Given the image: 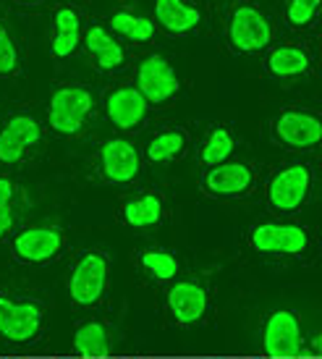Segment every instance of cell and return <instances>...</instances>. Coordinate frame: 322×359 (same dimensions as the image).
Returning a JSON list of instances; mask_svg holds the SVG:
<instances>
[{"instance_id": "1", "label": "cell", "mask_w": 322, "mask_h": 359, "mask_svg": "<svg viewBox=\"0 0 322 359\" xmlns=\"http://www.w3.org/2000/svg\"><path fill=\"white\" fill-rule=\"evenodd\" d=\"M92 108H94V97L87 87L79 84H63L52 92L50 108H48V121L50 129H55L63 137L79 134L84 121L90 118Z\"/></svg>"}, {"instance_id": "2", "label": "cell", "mask_w": 322, "mask_h": 359, "mask_svg": "<svg viewBox=\"0 0 322 359\" xmlns=\"http://www.w3.org/2000/svg\"><path fill=\"white\" fill-rule=\"evenodd\" d=\"M108 257L102 252H84L69 276V294L74 304H97L108 286Z\"/></svg>"}, {"instance_id": "3", "label": "cell", "mask_w": 322, "mask_h": 359, "mask_svg": "<svg viewBox=\"0 0 322 359\" xmlns=\"http://www.w3.org/2000/svg\"><path fill=\"white\" fill-rule=\"evenodd\" d=\"M228 40H231V45L239 53L265 50L272 40V27L267 16L254 8V6H239L231 13Z\"/></svg>"}, {"instance_id": "4", "label": "cell", "mask_w": 322, "mask_h": 359, "mask_svg": "<svg viewBox=\"0 0 322 359\" xmlns=\"http://www.w3.org/2000/svg\"><path fill=\"white\" fill-rule=\"evenodd\" d=\"M249 241L262 255H302L309 244V233L296 223L267 220V223L254 226L252 233H249Z\"/></svg>"}, {"instance_id": "5", "label": "cell", "mask_w": 322, "mask_h": 359, "mask_svg": "<svg viewBox=\"0 0 322 359\" xmlns=\"http://www.w3.org/2000/svg\"><path fill=\"white\" fill-rule=\"evenodd\" d=\"M312 189V173L307 165H288L278 170L267 184V202L278 212H293L309 197Z\"/></svg>"}, {"instance_id": "6", "label": "cell", "mask_w": 322, "mask_h": 359, "mask_svg": "<svg viewBox=\"0 0 322 359\" xmlns=\"http://www.w3.org/2000/svg\"><path fill=\"white\" fill-rule=\"evenodd\" d=\"M262 349L272 359L299 357L304 349L302 323L299 318L288 312V309H278L272 312L267 323H265V339H262Z\"/></svg>"}, {"instance_id": "7", "label": "cell", "mask_w": 322, "mask_h": 359, "mask_svg": "<svg viewBox=\"0 0 322 359\" xmlns=\"http://www.w3.org/2000/svg\"><path fill=\"white\" fill-rule=\"evenodd\" d=\"M178 76L162 55H147L136 69V90L147 102H168L178 95Z\"/></svg>"}, {"instance_id": "8", "label": "cell", "mask_w": 322, "mask_h": 359, "mask_svg": "<svg viewBox=\"0 0 322 359\" xmlns=\"http://www.w3.org/2000/svg\"><path fill=\"white\" fill-rule=\"evenodd\" d=\"M63 250V233L55 226H29L13 239V255L21 262H50Z\"/></svg>"}, {"instance_id": "9", "label": "cell", "mask_w": 322, "mask_h": 359, "mask_svg": "<svg viewBox=\"0 0 322 359\" xmlns=\"http://www.w3.org/2000/svg\"><path fill=\"white\" fill-rule=\"evenodd\" d=\"M42 309L34 302H13L0 297V336L8 341H29L40 333Z\"/></svg>"}, {"instance_id": "10", "label": "cell", "mask_w": 322, "mask_h": 359, "mask_svg": "<svg viewBox=\"0 0 322 359\" xmlns=\"http://www.w3.org/2000/svg\"><path fill=\"white\" fill-rule=\"evenodd\" d=\"M100 170L102 176L113 184H129L139 176L141 170V158L136 144L123 137L108 140L100 150Z\"/></svg>"}, {"instance_id": "11", "label": "cell", "mask_w": 322, "mask_h": 359, "mask_svg": "<svg viewBox=\"0 0 322 359\" xmlns=\"http://www.w3.org/2000/svg\"><path fill=\"white\" fill-rule=\"evenodd\" d=\"M275 140L293 150H309L322 140V123L314 113L307 110H286L275 121Z\"/></svg>"}, {"instance_id": "12", "label": "cell", "mask_w": 322, "mask_h": 359, "mask_svg": "<svg viewBox=\"0 0 322 359\" xmlns=\"http://www.w3.org/2000/svg\"><path fill=\"white\" fill-rule=\"evenodd\" d=\"M42 137L40 123L31 116H13L0 129V163H19L29 147H34Z\"/></svg>"}, {"instance_id": "13", "label": "cell", "mask_w": 322, "mask_h": 359, "mask_svg": "<svg viewBox=\"0 0 322 359\" xmlns=\"http://www.w3.org/2000/svg\"><path fill=\"white\" fill-rule=\"evenodd\" d=\"M252 179L254 173L246 163H220L204 173L202 189L210 197H236L252 187Z\"/></svg>"}, {"instance_id": "14", "label": "cell", "mask_w": 322, "mask_h": 359, "mask_svg": "<svg viewBox=\"0 0 322 359\" xmlns=\"http://www.w3.org/2000/svg\"><path fill=\"white\" fill-rule=\"evenodd\" d=\"M105 113L113 121V126L118 129H136L144 116H147V100L139 95L134 84H123L118 90H113L105 100Z\"/></svg>"}, {"instance_id": "15", "label": "cell", "mask_w": 322, "mask_h": 359, "mask_svg": "<svg viewBox=\"0 0 322 359\" xmlns=\"http://www.w3.org/2000/svg\"><path fill=\"white\" fill-rule=\"evenodd\" d=\"M168 312L178 325H194L207 312V291L194 280H181L168 291Z\"/></svg>"}, {"instance_id": "16", "label": "cell", "mask_w": 322, "mask_h": 359, "mask_svg": "<svg viewBox=\"0 0 322 359\" xmlns=\"http://www.w3.org/2000/svg\"><path fill=\"white\" fill-rule=\"evenodd\" d=\"M155 19L171 34H186L197 29L202 16L186 0H155Z\"/></svg>"}, {"instance_id": "17", "label": "cell", "mask_w": 322, "mask_h": 359, "mask_svg": "<svg viewBox=\"0 0 322 359\" xmlns=\"http://www.w3.org/2000/svg\"><path fill=\"white\" fill-rule=\"evenodd\" d=\"M84 45H87V50H90V55L94 58L100 71L118 69L123 63V58H126L121 45L113 40L111 34H108V29H102V27H90L87 34H84Z\"/></svg>"}, {"instance_id": "18", "label": "cell", "mask_w": 322, "mask_h": 359, "mask_svg": "<svg viewBox=\"0 0 322 359\" xmlns=\"http://www.w3.org/2000/svg\"><path fill=\"white\" fill-rule=\"evenodd\" d=\"M81 42V19L69 6L55 11V37H52V55L69 58Z\"/></svg>"}, {"instance_id": "19", "label": "cell", "mask_w": 322, "mask_h": 359, "mask_svg": "<svg viewBox=\"0 0 322 359\" xmlns=\"http://www.w3.org/2000/svg\"><path fill=\"white\" fill-rule=\"evenodd\" d=\"M267 71L281 76V79H293L309 71V55L299 45H281L267 55Z\"/></svg>"}, {"instance_id": "20", "label": "cell", "mask_w": 322, "mask_h": 359, "mask_svg": "<svg viewBox=\"0 0 322 359\" xmlns=\"http://www.w3.org/2000/svg\"><path fill=\"white\" fill-rule=\"evenodd\" d=\"M162 218V200L158 194H141L123 205V220L134 229H152Z\"/></svg>"}, {"instance_id": "21", "label": "cell", "mask_w": 322, "mask_h": 359, "mask_svg": "<svg viewBox=\"0 0 322 359\" xmlns=\"http://www.w3.org/2000/svg\"><path fill=\"white\" fill-rule=\"evenodd\" d=\"M186 134L181 129H165L155 134L147 144V158L152 163H173L186 152Z\"/></svg>"}, {"instance_id": "22", "label": "cell", "mask_w": 322, "mask_h": 359, "mask_svg": "<svg viewBox=\"0 0 322 359\" xmlns=\"http://www.w3.org/2000/svg\"><path fill=\"white\" fill-rule=\"evenodd\" d=\"M74 349L79 351L81 357H108L111 354V339H108L105 325L97 320L84 323L74 336Z\"/></svg>"}, {"instance_id": "23", "label": "cell", "mask_w": 322, "mask_h": 359, "mask_svg": "<svg viewBox=\"0 0 322 359\" xmlns=\"http://www.w3.org/2000/svg\"><path fill=\"white\" fill-rule=\"evenodd\" d=\"M111 27L131 42H150L155 37V24L131 11H115L111 16Z\"/></svg>"}, {"instance_id": "24", "label": "cell", "mask_w": 322, "mask_h": 359, "mask_svg": "<svg viewBox=\"0 0 322 359\" xmlns=\"http://www.w3.org/2000/svg\"><path fill=\"white\" fill-rule=\"evenodd\" d=\"M231 152H233L231 131L218 126V129L210 131V137H207L204 147H202V163H204V165H210V168L212 165H220V163L228 160Z\"/></svg>"}, {"instance_id": "25", "label": "cell", "mask_w": 322, "mask_h": 359, "mask_svg": "<svg viewBox=\"0 0 322 359\" xmlns=\"http://www.w3.org/2000/svg\"><path fill=\"white\" fill-rule=\"evenodd\" d=\"M139 262H141V268L158 280H171V278H176V273H178V259L173 257L171 252L147 250V252H141Z\"/></svg>"}, {"instance_id": "26", "label": "cell", "mask_w": 322, "mask_h": 359, "mask_svg": "<svg viewBox=\"0 0 322 359\" xmlns=\"http://www.w3.org/2000/svg\"><path fill=\"white\" fill-rule=\"evenodd\" d=\"M19 69V48L8 32V27L0 21V76H10Z\"/></svg>"}, {"instance_id": "27", "label": "cell", "mask_w": 322, "mask_h": 359, "mask_svg": "<svg viewBox=\"0 0 322 359\" xmlns=\"http://www.w3.org/2000/svg\"><path fill=\"white\" fill-rule=\"evenodd\" d=\"M317 11H320V0H288L286 19L291 27H307L314 21Z\"/></svg>"}, {"instance_id": "28", "label": "cell", "mask_w": 322, "mask_h": 359, "mask_svg": "<svg viewBox=\"0 0 322 359\" xmlns=\"http://www.w3.org/2000/svg\"><path fill=\"white\" fill-rule=\"evenodd\" d=\"M13 194H16V187L13 181L0 176V239L6 236L13 226Z\"/></svg>"}, {"instance_id": "29", "label": "cell", "mask_w": 322, "mask_h": 359, "mask_svg": "<svg viewBox=\"0 0 322 359\" xmlns=\"http://www.w3.org/2000/svg\"><path fill=\"white\" fill-rule=\"evenodd\" d=\"M24 3H34V0H24Z\"/></svg>"}, {"instance_id": "30", "label": "cell", "mask_w": 322, "mask_h": 359, "mask_svg": "<svg viewBox=\"0 0 322 359\" xmlns=\"http://www.w3.org/2000/svg\"><path fill=\"white\" fill-rule=\"evenodd\" d=\"M0 129H3V126H0Z\"/></svg>"}]
</instances>
